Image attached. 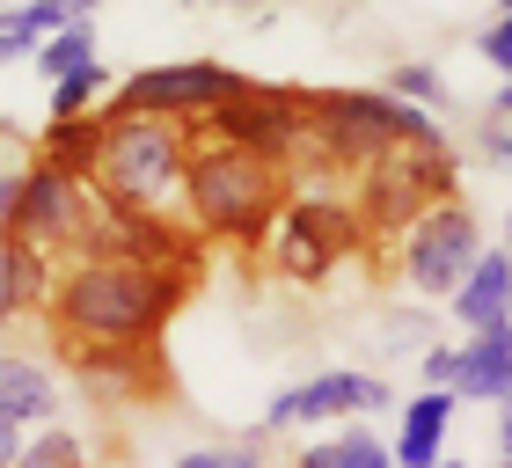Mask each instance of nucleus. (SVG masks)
Wrapping results in <instances>:
<instances>
[{
  "label": "nucleus",
  "instance_id": "c756f323",
  "mask_svg": "<svg viewBox=\"0 0 512 468\" xmlns=\"http://www.w3.org/2000/svg\"><path fill=\"white\" fill-rule=\"evenodd\" d=\"M498 461H512V403H498Z\"/></svg>",
  "mask_w": 512,
  "mask_h": 468
},
{
  "label": "nucleus",
  "instance_id": "4be33fe9",
  "mask_svg": "<svg viewBox=\"0 0 512 468\" xmlns=\"http://www.w3.org/2000/svg\"><path fill=\"white\" fill-rule=\"evenodd\" d=\"M15 468H96L81 447V432H66V425H44L37 439H22V461Z\"/></svg>",
  "mask_w": 512,
  "mask_h": 468
},
{
  "label": "nucleus",
  "instance_id": "20e7f679",
  "mask_svg": "<svg viewBox=\"0 0 512 468\" xmlns=\"http://www.w3.org/2000/svg\"><path fill=\"white\" fill-rule=\"evenodd\" d=\"M103 154H96V191L103 205L125 213H176L183 205V161H191V125L169 117H132V110H103Z\"/></svg>",
  "mask_w": 512,
  "mask_h": 468
},
{
  "label": "nucleus",
  "instance_id": "7c9ffc66",
  "mask_svg": "<svg viewBox=\"0 0 512 468\" xmlns=\"http://www.w3.org/2000/svg\"><path fill=\"white\" fill-rule=\"evenodd\" d=\"M8 213H15V176L0 169V227H8Z\"/></svg>",
  "mask_w": 512,
  "mask_h": 468
},
{
  "label": "nucleus",
  "instance_id": "1a4fd4ad",
  "mask_svg": "<svg viewBox=\"0 0 512 468\" xmlns=\"http://www.w3.org/2000/svg\"><path fill=\"white\" fill-rule=\"evenodd\" d=\"M366 242V227L352 205H337V198H293L286 213H278L271 227V264L293 278V286H315V278H330L344 256H352Z\"/></svg>",
  "mask_w": 512,
  "mask_h": 468
},
{
  "label": "nucleus",
  "instance_id": "f3484780",
  "mask_svg": "<svg viewBox=\"0 0 512 468\" xmlns=\"http://www.w3.org/2000/svg\"><path fill=\"white\" fill-rule=\"evenodd\" d=\"M454 403H512V322L461 344V381Z\"/></svg>",
  "mask_w": 512,
  "mask_h": 468
},
{
  "label": "nucleus",
  "instance_id": "0eeeda50",
  "mask_svg": "<svg viewBox=\"0 0 512 468\" xmlns=\"http://www.w3.org/2000/svg\"><path fill=\"white\" fill-rule=\"evenodd\" d=\"M198 139H220V147L235 154H256L271 161V169H293L300 154H308V96L300 88H271V81H242L235 103H220L205 125H191Z\"/></svg>",
  "mask_w": 512,
  "mask_h": 468
},
{
  "label": "nucleus",
  "instance_id": "c85d7f7f",
  "mask_svg": "<svg viewBox=\"0 0 512 468\" xmlns=\"http://www.w3.org/2000/svg\"><path fill=\"white\" fill-rule=\"evenodd\" d=\"M15 461H22V425L0 417V468H15Z\"/></svg>",
  "mask_w": 512,
  "mask_h": 468
},
{
  "label": "nucleus",
  "instance_id": "393cba45",
  "mask_svg": "<svg viewBox=\"0 0 512 468\" xmlns=\"http://www.w3.org/2000/svg\"><path fill=\"white\" fill-rule=\"evenodd\" d=\"M417 381H425L432 395H454V381H461V344H425V351H417Z\"/></svg>",
  "mask_w": 512,
  "mask_h": 468
},
{
  "label": "nucleus",
  "instance_id": "7ed1b4c3",
  "mask_svg": "<svg viewBox=\"0 0 512 468\" xmlns=\"http://www.w3.org/2000/svg\"><path fill=\"white\" fill-rule=\"evenodd\" d=\"M308 154L322 161V169H344V176H359V169H374L381 154L395 147H447V125H432V110H410V103H395L388 88L374 96V88H315L308 96ZM300 154V161H308ZM293 161V169H300Z\"/></svg>",
  "mask_w": 512,
  "mask_h": 468
},
{
  "label": "nucleus",
  "instance_id": "f257e3e1",
  "mask_svg": "<svg viewBox=\"0 0 512 468\" xmlns=\"http://www.w3.org/2000/svg\"><path fill=\"white\" fill-rule=\"evenodd\" d=\"M198 271H147V264H81L59 271L52 286V330L59 344H161L176 308L191 300Z\"/></svg>",
  "mask_w": 512,
  "mask_h": 468
},
{
  "label": "nucleus",
  "instance_id": "dca6fc26",
  "mask_svg": "<svg viewBox=\"0 0 512 468\" xmlns=\"http://www.w3.org/2000/svg\"><path fill=\"white\" fill-rule=\"evenodd\" d=\"M0 417L22 432H44L59 417V381L44 359H22V351H0Z\"/></svg>",
  "mask_w": 512,
  "mask_h": 468
},
{
  "label": "nucleus",
  "instance_id": "f8f14e48",
  "mask_svg": "<svg viewBox=\"0 0 512 468\" xmlns=\"http://www.w3.org/2000/svg\"><path fill=\"white\" fill-rule=\"evenodd\" d=\"M395 395L381 373H352V366H330V373H315V381H300V388H278L271 395V410L256 417V432L249 439H264V432H286V425H315V417H366V410H388Z\"/></svg>",
  "mask_w": 512,
  "mask_h": 468
},
{
  "label": "nucleus",
  "instance_id": "412c9836",
  "mask_svg": "<svg viewBox=\"0 0 512 468\" xmlns=\"http://www.w3.org/2000/svg\"><path fill=\"white\" fill-rule=\"evenodd\" d=\"M81 66H96V15H88V8L66 22L59 37L37 44V74L44 81H66V74H81Z\"/></svg>",
  "mask_w": 512,
  "mask_h": 468
},
{
  "label": "nucleus",
  "instance_id": "9d476101",
  "mask_svg": "<svg viewBox=\"0 0 512 468\" xmlns=\"http://www.w3.org/2000/svg\"><path fill=\"white\" fill-rule=\"evenodd\" d=\"M81 256H96V264H147V271H205V242L191 234V220H176V213H125V205H103V220H96V234H88Z\"/></svg>",
  "mask_w": 512,
  "mask_h": 468
},
{
  "label": "nucleus",
  "instance_id": "f704fd0d",
  "mask_svg": "<svg viewBox=\"0 0 512 468\" xmlns=\"http://www.w3.org/2000/svg\"><path fill=\"white\" fill-rule=\"evenodd\" d=\"M498 468H512V461H498Z\"/></svg>",
  "mask_w": 512,
  "mask_h": 468
},
{
  "label": "nucleus",
  "instance_id": "72a5a7b5",
  "mask_svg": "<svg viewBox=\"0 0 512 468\" xmlns=\"http://www.w3.org/2000/svg\"><path fill=\"white\" fill-rule=\"evenodd\" d=\"M432 468H469V461H432Z\"/></svg>",
  "mask_w": 512,
  "mask_h": 468
},
{
  "label": "nucleus",
  "instance_id": "a211bd4d",
  "mask_svg": "<svg viewBox=\"0 0 512 468\" xmlns=\"http://www.w3.org/2000/svg\"><path fill=\"white\" fill-rule=\"evenodd\" d=\"M447 425H454V395H432V388H425V395L403 410L395 439H388L395 468H432V461H447Z\"/></svg>",
  "mask_w": 512,
  "mask_h": 468
},
{
  "label": "nucleus",
  "instance_id": "a878e982",
  "mask_svg": "<svg viewBox=\"0 0 512 468\" xmlns=\"http://www.w3.org/2000/svg\"><path fill=\"white\" fill-rule=\"evenodd\" d=\"M176 468H264V454H256V447H198V454H183Z\"/></svg>",
  "mask_w": 512,
  "mask_h": 468
},
{
  "label": "nucleus",
  "instance_id": "39448f33",
  "mask_svg": "<svg viewBox=\"0 0 512 468\" xmlns=\"http://www.w3.org/2000/svg\"><path fill=\"white\" fill-rule=\"evenodd\" d=\"M439 198H461L454 154H447V147H395V154L374 161V169H359L352 213H359L366 234H381V242H403V234L425 220Z\"/></svg>",
  "mask_w": 512,
  "mask_h": 468
},
{
  "label": "nucleus",
  "instance_id": "473e14b6",
  "mask_svg": "<svg viewBox=\"0 0 512 468\" xmlns=\"http://www.w3.org/2000/svg\"><path fill=\"white\" fill-rule=\"evenodd\" d=\"M505 256H512V213H505Z\"/></svg>",
  "mask_w": 512,
  "mask_h": 468
},
{
  "label": "nucleus",
  "instance_id": "9b49d317",
  "mask_svg": "<svg viewBox=\"0 0 512 468\" xmlns=\"http://www.w3.org/2000/svg\"><path fill=\"white\" fill-rule=\"evenodd\" d=\"M476 256H483V227L461 198H439L432 213L403 234V278L432 300H454V286L476 271Z\"/></svg>",
  "mask_w": 512,
  "mask_h": 468
},
{
  "label": "nucleus",
  "instance_id": "2f4dec72",
  "mask_svg": "<svg viewBox=\"0 0 512 468\" xmlns=\"http://www.w3.org/2000/svg\"><path fill=\"white\" fill-rule=\"evenodd\" d=\"M491 117H498V125H512V81H505L498 96H491Z\"/></svg>",
  "mask_w": 512,
  "mask_h": 468
},
{
  "label": "nucleus",
  "instance_id": "6ab92c4d",
  "mask_svg": "<svg viewBox=\"0 0 512 468\" xmlns=\"http://www.w3.org/2000/svg\"><path fill=\"white\" fill-rule=\"evenodd\" d=\"M103 132H110L103 110H88V117H52V125H44V139H37V154L52 161V169H66V176H88V183H96Z\"/></svg>",
  "mask_w": 512,
  "mask_h": 468
},
{
  "label": "nucleus",
  "instance_id": "4468645a",
  "mask_svg": "<svg viewBox=\"0 0 512 468\" xmlns=\"http://www.w3.org/2000/svg\"><path fill=\"white\" fill-rule=\"evenodd\" d=\"M447 308H454V322H461L469 337L505 330V322H512V256H505V249H483V256H476V271L454 286Z\"/></svg>",
  "mask_w": 512,
  "mask_h": 468
},
{
  "label": "nucleus",
  "instance_id": "6e6552de",
  "mask_svg": "<svg viewBox=\"0 0 512 468\" xmlns=\"http://www.w3.org/2000/svg\"><path fill=\"white\" fill-rule=\"evenodd\" d=\"M242 96V74L220 59H183V66H139V74L118 81V103L132 117H169V125H205L220 103Z\"/></svg>",
  "mask_w": 512,
  "mask_h": 468
},
{
  "label": "nucleus",
  "instance_id": "f03ea898",
  "mask_svg": "<svg viewBox=\"0 0 512 468\" xmlns=\"http://www.w3.org/2000/svg\"><path fill=\"white\" fill-rule=\"evenodd\" d=\"M286 205H293L286 169H271L256 154H235L220 139H191V161H183V220H191V234L256 249V242H271Z\"/></svg>",
  "mask_w": 512,
  "mask_h": 468
},
{
  "label": "nucleus",
  "instance_id": "b1692460",
  "mask_svg": "<svg viewBox=\"0 0 512 468\" xmlns=\"http://www.w3.org/2000/svg\"><path fill=\"white\" fill-rule=\"evenodd\" d=\"M103 88H110V81H103V66H81V74L52 81V117H88Z\"/></svg>",
  "mask_w": 512,
  "mask_h": 468
},
{
  "label": "nucleus",
  "instance_id": "bb28decb",
  "mask_svg": "<svg viewBox=\"0 0 512 468\" xmlns=\"http://www.w3.org/2000/svg\"><path fill=\"white\" fill-rule=\"evenodd\" d=\"M483 59H491L498 74L512 81V8H505V15H491V30H483Z\"/></svg>",
  "mask_w": 512,
  "mask_h": 468
},
{
  "label": "nucleus",
  "instance_id": "5701e85b",
  "mask_svg": "<svg viewBox=\"0 0 512 468\" xmlns=\"http://www.w3.org/2000/svg\"><path fill=\"white\" fill-rule=\"evenodd\" d=\"M388 96L410 103V110H447V81H439V66H395Z\"/></svg>",
  "mask_w": 512,
  "mask_h": 468
},
{
  "label": "nucleus",
  "instance_id": "ddd939ff",
  "mask_svg": "<svg viewBox=\"0 0 512 468\" xmlns=\"http://www.w3.org/2000/svg\"><path fill=\"white\" fill-rule=\"evenodd\" d=\"M74 381L103 388V395H132V403H161L169 395V359L161 344H66Z\"/></svg>",
  "mask_w": 512,
  "mask_h": 468
},
{
  "label": "nucleus",
  "instance_id": "cd10ccee",
  "mask_svg": "<svg viewBox=\"0 0 512 468\" xmlns=\"http://www.w3.org/2000/svg\"><path fill=\"white\" fill-rule=\"evenodd\" d=\"M483 161H491V169H512V125H483Z\"/></svg>",
  "mask_w": 512,
  "mask_h": 468
},
{
  "label": "nucleus",
  "instance_id": "423d86ee",
  "mask_svg": "<svg viewBox=\"0 0 512 468\" xmlns=\"http://www.w3.org/2000/svg\"><path fill=\"white\" fill-rule=\"evenodd\" d=\"M96 220H103V191H96V183L66 176V169H52V161L37 154L30 169L15 176V213H8L0 234H22V242H37L44 256H52V249L81 256L88 234H96Z\"/></svg>",
  "mask_w": 512,
  "mask_h": 468
},
{
  "label": "nucleus",
  "instance_id": "aec40b11",
  "mask_svg": "<svg viewBox=\"0 0 512 468\" xmlns=\"http://www.w3.org/2000/svg\"><path fill=\"white\" fill-rule=\"evenodd\" d=\"M293 468H395V454H388V439H374L366 425H344L337 439H315Z\"/></svg>",
  "mask_w": 512,
  "mask_h": 468
},
{
  "label": "nucleus",
  "instance_id": "2eb2a0df",
  "mask_svg": "<svg viewBox=\"0 0 512 468\" xmlns=\"http://www.w3.org/2000/svg\"><path fill=\"white\" fill-rule=\"evenodd\" d=\"M52 286H59L52 256L37 242H22V234H0V330H8L15 315L52 308Z\"/></svg>",
  "mask_w": 512,
  "mask_h": 468
}]
</instances>
